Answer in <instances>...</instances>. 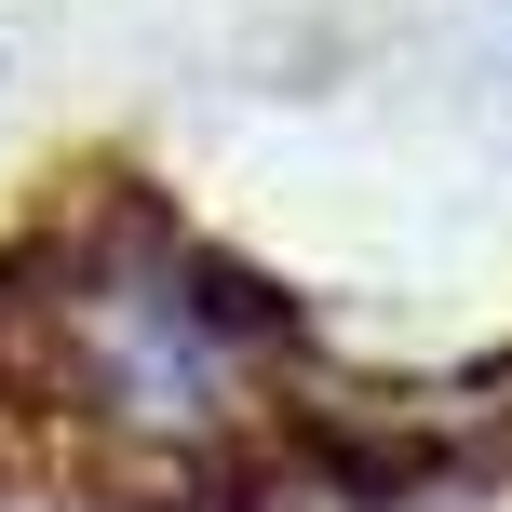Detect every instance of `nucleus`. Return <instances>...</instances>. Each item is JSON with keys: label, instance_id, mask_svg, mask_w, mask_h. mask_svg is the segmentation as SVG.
<instances>
[{"label": "nucleus", "instance_id": "f03ea898", "mask_svg": "<svg viewBox=\"0 0 512 512\" xmlns=\"http://www.w3.org/2000/svg\"><path fill=\"white\" fill-rule=\"evenodd\" d=\"M270 459H283V486L324 499V512L472 499V486L512 472V351L472 364V378H351V391H310V405H283Z\"/></svg>", "mask_w": 512, "mask_h": 512}, {"label": "nucleus", "instance_id": "7ed1b4c3", "mask_svg": "<svg viewBox=\"0 0 512 512\" xmlns=\"http://www.w3.org/2000/svg\"><path fill=\"white\" fill-rule=\"evenodd\" d=\"M27 324H41V297H27V243H0V405H27Z\"/></svg>", "mask_w": 512, "mask_h": 512}, {"label": "nucleus", "instance_id": "f257e3e1", "mask_svg": "<svg viewBox=\"0 0 512 512\" xmlns=\"http://www.w3.org/2000/svg\"><path fill=\"white\" fill-rule=\"evenodd\" d=\"M14 243H27V297H41L27 405L108 418L135 432V459L230 445V405L310 351V310L256 256L203 243L149 176H81V203Z\"/></svg>", "mask_w": 512, "mask_h": 512}]
</instances>
